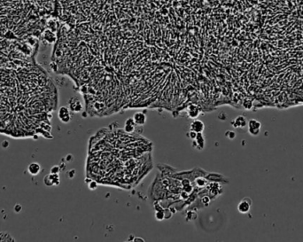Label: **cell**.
I'll return each mask as SVG.
<instances>
[{"label": "cell", "instance_id": "obj_1", "mask_svg": "<svg viewBox=\"0 0 303 242\" xmlns=\"http://www.w3.org/2000/svg\"><path fill=\"white\" fill-rule=\"evenodd\" d=\"M247 127H248V132L250 135L258 136L261 132L262 123L255 119H251L247 123Z\"/></svg>", "mask_w": 303, "mask_h": 242}, {"label": "cell", "instance_id": "obj_5", "mask_svg": "<svg viewBox=\"0 0 303 242\" xmlns=\"http://www.w3.org/2000/svg\"><path fill=\"white\" fill-rule=\"evenodd\" d=\"M43 37H44V41L47 44H54L57 41V36H56L55 32L51 30V29H46L43 33Z\"/></svg>", "mask_w": 303, "mask_h": 242}, {"label": "cell", "instance_id": "obj_9", "mask_svg": "<svg viewBox=\"0 0 303 242\" xmlns=\"http://www.w3.org/2000/svg\"><path fill=\"white\" fill-rule=\"evenodd\" d=\"M41 166L38 162H31L28 166V172L31 176H38L41 171Z\"/></svg>", "mask_w": 303, "mask_h": 242}, {"label": "cell", "instance_id": "obj_3", "mask_svg": "<svg viewBox=\"0 0 303 242\" xmlns=\"http://www.w3.org/2000/svg\"><path fill=\"white\" fill-rule=\"evenodd\" d=\"M252 206V201L250 198H244L238 205V210L241 214H247Z\"/></svg>", "mask_w": 303, "mask_h": 242}, {"label": "cell", "instance_id": "obj_20", "mask_svg": "<svg viewBox=\"0 0 303 242\" xmlns=\"http://www.w3.org/2000/svg\"><path fill=\"white\" fill-rule=\"evenodd\" d=\"M89 188L91 190H95L97 188V183L95 181H92L90 184H89Z\"/></svg>", "mask_w": 303, "mask_h": 242}, {"label": "cell", "instance_id": "obj_12", "mask_svg": "<svg viewBox=\"0 0 303 242\" xmlns=\"http://www.w3.org/2000/svg\"><path fill=\"white\" fill-rule=\"evenodd\" d=\"M188 115L189 117L194 119V118H197L199 115H200V107L196 105H190L188 107Z\"/></svg>", "mask_w": 303, "mask_h": 242}, {"label": "cell", "instance_id": "obj_16", "mask_svg": "<svg viewBox=\"0 0 303 242\" xmlns=\"http://www.w3.org/2000/svg\"><path fill=\"white\" fill-rule=\"evenodd\" d=\"M197 134H198L197 132H195V131H193V130H190L189 133H188V137H189L191 140H194V139L196 138V137H197Z\"/></svg>", "mask_w": 303, "mask_h": 242}, {"label": "cell", "instance_id": "obj_10", "mask_svg": "<svg viewBox=\"0 0 303 242\" xmlns=\"http://www.w3.org/2000/svg\"><path fill=\"white\" fill-rule=\"evenodd\" d=\"M195 142V145H193L195 147L199 149V150H202L204 148V146H205V138H204V136L202 135V133H198L197 134V137L196 138L193 140Z\"/></svg>", "mask_w": 303, "mask_h": 242}, {"label": "cell", "instance_id": "obj_6", "mask_svg": "<svg viewBox=\"0 0 303 242\" xmlns=\"http://www.w3.org/2000/svg\"><path fill=\"white\" fill-rule=\"evenodd\" d=\"M247 120L246 119V117L245 116H243V115H239V116H238L232 123H231V124H232V126L234 127V128H237V129H238V128H245V127H246L247 126Z\"/></svg>", "mask_w": 303, "mask_h": 242}, {"label": "cell", "instance_id": "obj_18", "mask_svg": "<svg viewBox=\"0 0 303 242\" xmlns=\"http://www.w3.org/2000/svg\"><path fill=\"white\" fill-rule=\"evenodd\" d=\"M226 136H227L230 139H233V138H235V137H236V133L233 132V131H227V132H226Z\"/></svg>", "mask_w": 303, "mask_h": 242}, {"label": "cell", "instance_id": "obj_15", "mask_svg": "<svg viewBox=\"0 0 303 242\" xmlns=\"http://www.w3.org/2000/svg\"><path fill=\"white\" fill-rule=\"evenodd\" d=\"M155 218L158 221H162L165 218V213H163V211H161V210L156 211V213H155Z\"/></svg>", "mask_w": 303, "mask_h": 242}, {"label": "cell", "instance_id": "obj_17", "mask_svg": "<svg viewBox=\"0 0 303 242\" xmlns=\"http://www.w3.org/2000/svg\"><path fill=\"white\" fill-rule=\"evenodd\" d=\"M59 170H60V168H59L58 166H53V167L51 168V173L52 174H58Z\"/></svg>", "mask_w": 303, "mask_h": 242}, {"label": "cell", "instance_id": "obj_14", "mask_svg": "<svg viewBox=\"0 0 303 242\" xmlns=\"http://www.w3.org/2000/svg\"><path fill=\"white\" fill-rule=\"evenodd\" d=\"M15 240L8 232H0V241H14Z\"/></svg>", "mask_w": 303, "mask_h": 242}, {"label": "cell", "instance_id": "obj_4", "mask_svg": "<svg viewBox=\"0 0 303 242\" xmlns=\"http://www.w3.org/2000/svg\"><path fill=\"white\" fill-rule=\"evenodd\" d=\"M44 182L45 186H58L60 180L58 174H52L50 173L49 175H46L44 178Z\"/></svg>", "mask_w": 303, "mask_h": 242}, {"label": "cell", "instance_id": "obj_8", "mask_svg": "<svg viewBox=\"0 0 303 242\" xmlns=\"http://www.w3.org/2000/svg\"><path fill=\"white\" fill-rule=\"evenodd\" d=\"M205 129L204 123L200 120H195L190 123V130H193L197 133H202Z\"/></svg>", "mask_w": 303, "mask_h": 242}, {"label": "cell", "instance_id": "obj_7", "mask_svg": "<svg viewBox=\"0 0 303 242\" xmlns=\"http://www.w3.org/2000/svg\"><path fill=\"white\" fill-rule=\"evenodd\" d=\"M133 119H134V121L136 123V125L143 126L146 123V115L144 113L137 112V113H134Z\"/></svg>", "mask_w": 303, "mask_h": 242}, {"label": "cell", "instance_id": "obj_19", "mask_svg": "<svg viewBox=\"0 0 303 242\" xmlns=\"http://www.w3.org/2000/svg\"><path fill=\"white\" fill-rule=\"evenodd\" d=\"M196 183H197V185H198V186H205V183H206V181H205L203 178H197V179H196Z\"/></svg>", "mask_w": 303, "mask_h": 242}, {"label": "cell", "instance_id": "obj_13", "mask_svg": "<svg viewBox=\"0 0 303 242\" xmlns=\"http://www.w3.org/2000/svg\"><path fill=\"white\" fill-rule=\"evenodd\" d=\"M69 105H70V110L73 112H80L82 109V105L81 102L77 99V98H73L71 101H69Z\"/></svg>", "mask_w": 303, "mask_h": 242}, {"label": "cell", "instance_id": "obj_2", "mask_svg": "<svg viewBox=\"0 0 303 242\" xmlns=\"http://www.w3.org/2000/svg\"><path fill=\"white\" fill-rule=\"evenodd\" d=\"M58 117L64 123H69L71 120V114H70L69 108L67 107H61L58 112Z\"/></svg>", "mask_w": 303, "mask_h": 242}, {"label": "cell", "instance_id": "obj_11", "mask_svg": "<svg viewBox=\"0 0 303 242\" xmlns=\"http://www.w3.org/2000/svg\"><path fill=\"white\" fill-rule=\"evenodd\" d=\"M135 127H136V123H135L133 117L132 118H129V119H127V121L125 122L124 131H125L126 133H132L133 131L135 130Z\"/></svg>", "mask_w": 303, "mask_h": 242}, {"label": "cell", "instance_id": "obj_21", "mask_svg": "<svg viewBox=\"0 0 303 242\" xmlns=\"http://www.w3.org/2000/svg\"><path fill=\"white\" fill-rule=\"evenodd\" d=\"M136 240H141V241H144V240H143V239H139V238H138V239L136 238V239H135V240H134V241H136Z\"/></svg>", "mask_w": 303, "mask_h": 242}]
</instances>
